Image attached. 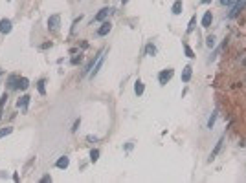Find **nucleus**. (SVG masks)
<instances>
[{
    "mask_svg": "<svg viewBox=\"0 0 246 183\" xmlns=\"http://www.w3.org/2000/svg\"><path fill=\"white\" fill-rule=\"evenodd\" d=\"M171 77H173V70H171V68H167V70H162V71L158 73V82L164 86V84H167V82L171 81Z\"/></svg>",
    "mask_w": 246,
    "mask_h": 183,
    "instance_id": "obj_1",
    "label": "nucleus"
},
{
    "mask_svg": "<svg viewBox=\"0 0 246 183\" xmlns=\"http://www.w3.org/2000/svg\"><path fill=\"white\" fill-rule=\"evenodd\" d=\"M103 62H105V51H103V53H101V55L97 57V60H96V64H94V70H92V71L88 73V75H90L92 79H94V77H96V75L99 73V70H101V66H103Z\"/></svg>",
    "mask_w": 246,
    "mask_h": 183,
    "instance_id": "obj_2",
    "label": "nucleus"
},
{
    "mask_svg": "<svg viewBox=\"0 0 246 183\" xmlns=\"http://www.w3.org/2000/svg\"><path fill=\"white\" fill-rule=\"evenodd\" d=\"M59 24H61V16L59 15H51L48 18V29L50 31H57L59 29Z\"/></svg>",
    "mask_w": 246,
    "mask_h": 183,
    "instance_id": "obj_3",
    "label": "nucleus"
},
{
    "mask_svg": "<svg viewBox=\"0 0 246 183\" xmlns=\"http://www.w3.org/2000/svg\"><path fill=\"white\" fill-rule=\"evenodd\" d=\"M110 29H112V24H110V22H107V20H103V22H101V26L97 27V35H99V37H105V35H108V33H110Z\"/></svg>",
    "mask_w": 246,
    "mask_h": 183,
    "instance_id": "obj_4",
    "label": "nucleus"
},
{
    "mask_svg": "<svg viewBox=\"0 0 246 183\" xmlns=\"http://www.w3.org/2000/svg\"><path fill=\"white\" fill-rule=\"evenodd\" d=\"M11 27H13V24H11L9 18H2V20H0V33L7 35V33L11 31Z\"/></svg>",
    "mask_w": 246,
    "mask_h": 183,
    "instance_id": "obj_5",
    "label": "nucleus"
},
{
    "mask_svg": "<svg viewBox=\"0 0 246 183\" xmlns=\"http://www.w3.org/2000/svg\"><path fill=\"white\" fill-rule=\"evenodd\" d=\"M110 11H112L110 7H103V9H99V13L94 16V20H96V22H103V20L108 16V13H110Z\"/></svg>",
    "mask_w": 246,
    "mask_h": 183,
    "instance_id": "obj_6",
    "label": "nucleus"
},
{
    "mask_svg": "<svg viewBox=\"0 0 246 183\" xmlns=\"http://www.w3.org/2000/svg\"><path fill=\"white\" fill-rule=\"evenodd\" d=\"M29 99H31V97H29L28 93H24V95L17 101V106H18V108H22V110L26 112V108H28V104H29Z\"/></svg>",
    "mask_w": 246,
    "mask_h": 183,
    "instance_id": "obj_7",
    "label": "nucleus"
},
{
    "mask_svg": "<svg viewBox=\"0 0 246 183\" xmlns=\"http://www.w3.org/2000/svg\"><path fill=\"white\" fill-rule=\"evenodd\" d=\"M68 165H70L68 156H61V158L55 161V167H57V169H62V170H64V169H68Z\"/></svg>",
    "mask_w": 246,
    "mask_h": 183,
    "instance_id": "obj_8",
    "label": "nucleus"
},
{
    "mask_svg": "<svg viewBox=\"0 0 246 183\" xmlns=\"http://www.w3.org/2000/svg\"><path fill=\"white\" fill-rule=\"evenodd\" d=\"M191 73H193V68H191L189 64H187V66H184V70H182V82H189Z\"/></svg>",
    "mask_w": 246,
    "mask_h": 183,
    "instance_id": "obj_9",
    "label": "nucleus"
},
{
    "mask_svg": "<svg viewBox=\"0 0 246 183\" xmlns=\"http://www.w3.org/2000/svg\"><path fill=\"white\" fill-rule=\"evenodd\" d=\"M222 143H224V137H221V139H219V143L215 145V148H213V152L210 154V161H213V159H215V158L219 156V152H221V148H222Z\"/></svg>",
    "mask_w": 246,
    "mask_h": 183,
    "instance_id": "obj_10",
    "label": "nucleus"
},
{
    "mask_svg": "<svg viewBox=\"0 0 246 183\" xmlns=\"http://www.w3.org/2000/svg\"><path fill=\"white\" fill-rule=\"evenodd\" d=\"M211 22H213V15H211V11H206L202 16V27H210Z\"/></svg>",
    "mask_w": 246,
    "mask_h": 183,
    "instance_id": "obj_11",
    "label": "nucleus"
},
{
    "mask_svg": "<svg viewBox=\"0 0 246 183\" xmlns=\"http://www.w3.org/2000/svg\"><path fill=\"white\" fill-rule=\"evenodd\" d=\"M18 79H20L18 75H11V77L7 79V86H9L11 90H17V88H18Z\"/></svg>",
    "mask_w": 246,
    "mask_h": 183,
    "instance_id": "obj_12",
    "label": "nucleus"
},
{
    "mask_svg": "<svg viewBox=\"0 0 246 183\" xmlns=\"http://www.w3.org/2000/svg\"><path fill=\"white\" fill-rule=\"evenodd\" d=\"M143 92H145V86H143V82H142V81H136V82H134V93L140 97V95H143Z\"/></svg>",
    "mask_w": 246,
    "mask_h": 183,
    "instance_id": "obj_13",
    "label": "nucleus"
},
{
    "mask_svg": "<svg viewBox=\"0 0 246 183\" xmlns=\"http://www.w3.org/2000/svg\"><path fill=\"white\" fill-rule=\"evenodd\" d=\"M182 7H184V4H182V0H176V2L173 4V7H171V11H173V15H180V13H182Z\"/></svg>",
    "mask_w": 246,
    "mask_h": 183,
    "instance_id": "obj_14",
    "label": "nucleus"
},
{
    "mask_svg": "<svg viewBox=\"0 0 246 183\" xmlns=\"http://www.w3.org/2000/svg\"><path fill=\"white\" fill-rule=\"evenodd\" d=\"M44 84H46V81H44V79H40V81L37 82V90H39V93H40V95H46V86H44Z\"/></svg>",
    "mask_w": 246,
    "mask_h": 183,
    "instance_id": "obj_15",
    "label": "nucleus"
},
{
    "mask_svg": "<svg viewBox=\"0 0 246 183\" xmlns=\"http://www.w3.org/2000/svg\"><path fill=\"white\" fill-rule=\"evenodd\" d=\"M28 86H29V81H28L26 77H20V79H18V90H26Z\"/></svg>",
    "mask_w": 246,
    "mask_h": 183,
    "instance_id": "obj_16",
    "label": "nucleus"
},
{
    "mask_svg": "<svg viewBox=\"0 0 246 183\" xmlns=\"http://www.w3.org/2000/svg\"><path fill=\"white\" fill-rule=\"evenodd\" d=\"M217 115H219V114H217V110H215V112L211 114L210 121H208V128H213V126H215V121H217Z\"/></svg>",
    "mask_w": 246,
    "mask_h": 183,
    "instance_id": "obj_17",
    "label": "nucleus"
},
{
    "mask_svg": "<svg viewBox=\"0 0 246 183\" xmlns=\"http://www.w3.org/2000/svg\"><path fill=\"white\" fill-rule=\"evenodd\" d=\"M195 26H197V16H191L189 24H187V33H191V31L195 29Z\"/></svg>",
    "mask_w": 246,
    "mask_h": 183,
    "instance_id": "obj_18",
    "label": "nucleus"
},
{
    "mask_svg": "<svg viewBox=\"0 0 246 183\" xmlns=\"http://www.w3.org/2000/svg\"><path fill=\"white\" fill-rule=\"evenodd\" d=\"M184 53H186V57H189V59H193V57H195V51H193L187 44H184Z\"/></svg>",
    "mask_w": 246,
    "mask_h": 183,
    "instance_id": "obj_19",
    "label": "nucleus"
},
{
    "mask_svg": "<svg viewBox=\"0 0 246 183\" xmlns=\"http://www.w3.org/2000/svg\"><path fill=\"white\" fill-rule=\"evenodd\" d=\"M97 159H99V150H97V148H94V150L90 152V161H92V163H96Z\"/></svg>",
    "mask_w": 246,
    "mask_h": 183,
    "instance_id": "obj_20",
    "label": "nucleus"
},
{
    "mask_svg": "<svg viewBox=\"0 0 246 183\" xmlns=\"http://www.w3.org/2000/svg\"><path fill=\"white\" fill-rule=\"evenodd\" d=\"M11 132H13V128H11V126H6V128H2V130H0V137H6V136H9Z\"/></svg>",
    "mask_w": 246,
    "mask_h": 183,
    "instance_id": "obj_21",
    "label": "nucleus"
},
{
    "mask_svg": "<svg viewBox=\"0 0 246 183\" xmlns=\"http://www.w3.org/2000/svg\"><path fill=\"white\" fill-rule=\"evenodd\" d=\"M206 46H208V48H213V46H215V37H213V35H210V37L206 38Z\"/></svg>",
    "mask_w": 246,
    "mask_h": 183,
    "instance_id": "obj_22",
    "label": "nucleus"
},
{
    "mask_svg": "<svg viewBox=\"0 0 246 183\" xmlns=\"http://www.w3.org/2000/svg\"><path fill=\"white\" fill-rule=\"evenodd\" d=\"M145 49H147V55H153V57L156 55V48H154L153 44H147V48H145Z\"/></svg>",
    "mask_w": 246,
    "mask_h": 183,
    "instance_id": "obj_23",
    "label": "nucleus"
},
{
    "mask_svg": "<svg viewBox=\"0 0 246 183\" xmlns=\"http://www.w3.org/2000/svg\"><path fill=\"white\" fill-rule=\"evenodd\" d=\"M81 59H83L81 55H75V57H74V59H72L70 62H72V64H79V62H81Z\"/></svg>",
    "mask_w": 246,
    "mask_h": 183,
    "instance_id": "obj_24",
    "label": "nucleus"
},
{
    "mask_svg": "<svg viewBox=\"0 0 246 183\" xmlns=\"http://www.w3.org/2000/svg\"><path fill=\"white\" fill-rule=\"evenodd\" d=\"M40 181H42V183H46V181H51V176H50V174H46V176H42V178H40Z\"/></svg>",
    "mask_w": 246,
    "mask_h": 183,
    "instance_id": "obj_25",
    "label": "nucleus"
},
{
    "mask_svg": "<svg viewBox=\"0 0 246 183\" xmlns=\"http://www.w3.org/2000/svg\"><path fill=\"white\" fill-rule=\"evenodd\" d=\"M233 2H235V0H221V4H222V5H232Z\"/></svg>",
    "mask_w": 246,
    "mask_h": 183,
    "instance_id": "obj_26",
    "label": "nucleus"
},
{
    "mask_svg": "<svg viewBox=\"0 0 246 183\" xmlns=\"http://www.w3.org/2000/svg\"><path fill=\"white\" fill-rule=\"evenodd\" d=\"M6 101H7V95H6V93H4V95H2V99H0V108H2V106H4V103H6Z\"/></svg>",
    "mask_w": 246,
    "mask_h": 183,
    "instance_id": "obj_27",
    "label": "nucleus"
},
{
    "mask_svg": "<svg viewBox=\"0 0 246 183\" xmlns=\"http://www.w3.org/2000/svg\"><path fill=\"white\" fill-rule=\"evenodd\" d=\"M79 123H81V121H79V119H77V121H75V123H74V128H72V132H75V130H77V128H79Z\"/></svg>",
    "mask_w": 246,
    "mask_h": 183,
    "instance_id": "obj_28",
    "label": "nucleus"
},
{
    "mask_svg": "<svg viewBox=\"0 0 246 183\" xmlns=\"http://www.w3.org/2000/svg\"><path fill=\"white\" fill-rule=\"evenodd\" d=\"M50 46H51V42H46V44H42L40 48H42V49H46V48H50Z\"/></svg>",
    "mask_w": 246,
    "mask_h": 183,
    "instance_id": "obj_29",
    "label": "nucleus"
},
{
    "mask_svg": "<svg viewBox=\"0 0 246 183\" xmlns=\"http://www.w3.org/2000/svg\"><path fill=\"white\" fill-rule=\"evenodd\" d=\"M127 2H129V0H121V4H127Z\"/></svg>",
    "mask_w": 246,
    "mask_h": 183,
    "instance_id": "obj_30",
    "label": "nucleus"
},
{
    "mask_svg": "<svg viewBox=\"0 0 246 183\" xmlns=\"http://www.w3.org/2000/svg\"><path fill=\"white\" fill-rule=\"evenodd\" d=\"M202 2H204V4H208V2H210V0H202Z\"/></svg>",
    "mask_w": 246,
    "mask_h": 183,
    "instance_id": "obj_31",
    "label": "nucleus"
},
{
    "mask_svg": "<svg viewBox=\"0 0 246 183\" xmlns=\"http://www.w3.org/2000/svg\"><path fill=\"white\" fill-rule=\"evenodd\" d=\"M243 64H244V66H246V59H244V60H243Z\"/></svg>",
    "mask_w": 246,
    "mask_h": 183,
    "instance_id": "obj_32",
    "label": "nucleus"
},
{
    "mask_svg": "<svg viewBox=\"0 0 246 183\" xmlns=\"http://www.w3.org/2000/svg\"><path fill=\"white\" fill-rule=\"evenodd\" d=\"M0 75H2V70H0Z\"/></svg>",
    "mask_w": 246,
    "mask_h": 183,
    "instance_id": "obj_33",
    "label": "nucleus"
}]
</instances>
